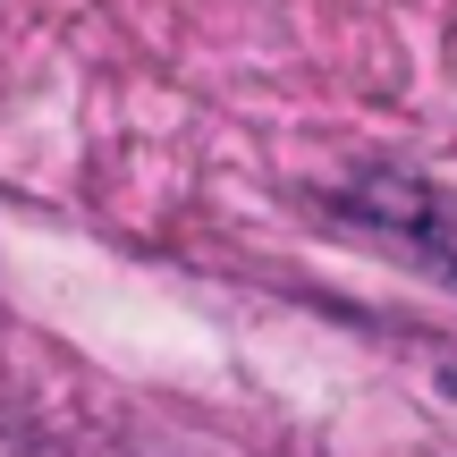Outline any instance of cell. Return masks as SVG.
Masks as SVG:
<instances>
[{"mask_svg": "<svg viewBox=\"0 0 457 457\" xmlns=\"http://www.w3.org/2000/svg\"><path fill=\"white\" fill-rule=\"evenodd\" d=\"M330 220L457 288V187L424 179V170H356L330 195Z\"/></svg>", "mask_w": 457, "mask_h": 457, "instance_id": "1", "label": "cell"}, {"mask_svg": "<svg viewBox=\"0 0 457 457\" xmlns=\"http://www.w3.org/2000/svg\"><path fill=\"white\" fill-rule=\"evenodd\" d=\"M441 390H449V398H457V364H449V373H441Z\"/></svg>", "mask_w": 457, "mask_h": 457, "instance_id": "2", "label": "cell"}]
</instances>
